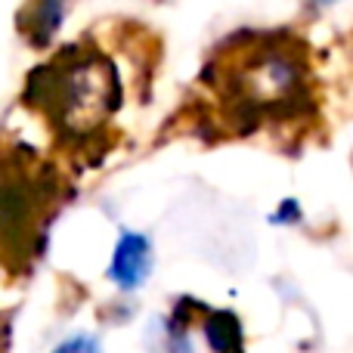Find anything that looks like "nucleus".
I'll use <instances>...</instances> for the list:
<instances>
[{"label":"nucleus","mask_w":353,"mask_h":353,"mask_svg":"<svg viewBox=\"0 0 353 353\" xmlns=\"http://www.w3.org/2000/svg\"><path fill=\"white\" fill-rule=\"evenodd\" d=\"M149 270H152V248H149L146 236H137V232H124L121 242L115 248V257H112V282L124 292L137 288L140 282H146Z\"/></svg>","instance_id":"f257e3e1"},{"label":"nucleus","mask_w":353,"mask_h":353,"mask_svg":"<svg viewBox=\"0 0 353 353\" xmlns=\"http://www.w3.org/2000/svg\"><path fill=\"white\" fill-rule=\"evenodd\" d=\"M208 332V341H211V347L217 350H232L242 344V325H239V319L232 316V313H214L211 319H208L205 325Z\"/></svg>","instance_id":"f03ea898"},{"label":"nucleus","mask_w":353,"mask_h":353,"mask_svg":"<svg viewBox=\"0 0 353 353\" xmlns=\"http://www.w3.org/2000/svg\"><path fill=\"white\" fill-rule=\"evenodd\" d=\"M62 3H65V0H41V6H37V22H34L37 41H50V34L59 28Z\"/></svg>","instance_id":"7ed1b4c3"},{"label":"nucleus","mask_w":353,"mask_h":353,"mask_svg":"<svg viewBox=\"0 0 353 353\" xmlns=\"http://www.w3.org/2000/svg\"><path fill=\"white\" fill-rule=\"evenodd\" d=\"M319 3H335V0H319Z\"/></svg>","instance_id":"20e7f679"}]
</instances>
